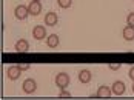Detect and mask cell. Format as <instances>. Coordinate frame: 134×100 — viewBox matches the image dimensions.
Masks as SVG:
<instances>
[{
    "instance_id": "6da1fadb",
    "label": "cell",
    "mask_w": 134,
    "mask_h": 100,
    "mask_svg": "<svg viewBox=\"0 0 134 100\" xmlns=\"http://www.w3.org/2000/svg\"><path fill=\"white\" fill-rule=\"evenodd\" d=\"M55 85L59 86L60 89H65L69 85V75H68L66 72H59L55 75Z\"/></svg>"
},
{
    "instance_id": "7a4b0ae2",
    "label": "cell",
    "mask_w": 134,
    "mask_h": 100,
    "mask_svg": "<svg viewBox=\"0 0 134 100\" xmlns=\"http://www.w3.org/2000/svg\"><path fill=\"white\" fill-rule=\"evenodd\" d=\"M29 14V9H28V6L25 5H19V6H15V9H14V15H15V19H19V20H25Z\"/></svg>"
},
{
    "instance_id": "3957f363",
    "label": "cell",
    "mask_w": 134,
    "mask_h": 100,
    "mask_svg": "<svg viewBox=\"0 0 134 100\" xmlns=\"http://www.w3.org/2000/svg\"><path fill=\"white\" fill-rule=\"evenodd\" d=\"M28 9H29V14H31V15H39L42 13L40 0H31V2H29V5H28Z\"/></svg>"
},
{
    "instance_id": "277c9868",
    "label": "cell",
    "mask_w": 134,
    "mask_h": 100,
    "mask_svg": "<svg viewBox=\"0 0 134 100\" xmlns=\"http://www.w3.org/2000/svg\"><path fill=\"white\" fill-rule=\"evenodd\" d=\"M20 74H22V69H20L19 65H17V66H9V68L6 69V77H8L9 80H17V79L20 77Z\"/></svg>"
},
{
    "instance_id": "5b68a950",
    "label": "cell",
    "mask_w": 134,
    "mask_h": 100,
    "mask_svg": "<svg viewBox=\"0 0 134 100\" xmlns=\"http://www.w3.org/2000/svg\"><path fill=\"white\" fill-rule=\"evenodd\" d=\"M22 86H23V91H25L26 94H32V92L37 89V83H36L34 79H26Z\"/></svg>"
},
{
    "instance_id": "8992f818",
    "label": "cell",
    "mask_w": 134,
    "mask_h": 100,
    "mask_svg": "<svg viewBox=\"0 0 134 100\" xmlns=\"http://www.w3.org/2000/svg\"><path fill=\"white\" fill-rule=\"evenodd\" d=\"M32 37L36 40H43V37H46V29L43 28L42 25L34 26V29H32Z\"/></svg>"
},
{
    "instance_id": "52a82bcc",
    "label": "cell",
    "mask_w": 134,
    "mask_h": 100,
    "mask_svg": "<svg viewBox=\"0 0 134 100\" xmlns=\"http://www.w3.org/2000/svg\"><path fill=\"white\" fill-rule=\"evenodd\" d=\"M111 89H113V94H114V96H123L126 88H125V83H123V82L117 80V82L113 83V88H111Z\"/></svg>"
},
{
    "instance_id": "ba28073f",
    "label": "cell",
    "mask_w": 134,
    "mask_h": 100,
    "mask_svg": "<svg viewBox=\"0 0 134 100\" xmlns=\"http://www.w3.org/2000/svg\"><path fill=\"white\" fill-rule=\"evenodd\" d=\"M111 94H113V89H109V88H108V86H105V85H100V86H99V89H97L96 97H100V99H108V97H111Z\"/></svg>"
},
{
    "instance_id": "9c48e42d",
    "label": "cell",
    "mask_w": 134,
    "mask_h": 100,
    "mask_svg": "<svg viewBox=\"0 0 134 100\" xmlns=\"http://www.w3.org/2000/svg\"><path fill=\"white\" fill-rule=\"evenodd\" d=\"M57 22H59V17L55 13H46L45 15V25H48V26H55L57 25Z\"/></svg>"
},
{
    "instance_id": "30bf717a",
    "label": "cell",
    "mask_w": 134,
    "mask_h": 100,
    "mask_svg": "<svg viewBox=\"0 0 134 100\" xmlns=\"http://www.w3.org/2000/svg\"><path fill=\"white\" fill-rule=\"evenodd\" d=\"M91 79H93L91 71H88V69H82V71L79 72V80H80V83H90Z\"/></svg>"
},
{
    "instance_id": "8fae6325",
    "label": "cell",
    "mask_w": 134,
    "mask_h": 100,
    "mask_svg": "<svg viewBox=\"0 0 134 100\" xmlns=\"http://www.w3.org/2000/svg\"><path fill=\"white\" fill-rule=\"evenodd\" d=\"M122 36H123V39L125 40H134V26H130V25H126L123 31H122Z\"/></svg>"
},
{
    "instance_id": "7c38bea8",
    "label": "cell",
    "mask_w": 134,
    "mask_h": 100,
    "mask_svg": "<svg viewBox=\"0 0 134 100\" xmlns=\"http://www.w3.org/2000/svg\"><path fill=\"white\" fill-rule=\"evenodd\" d=\"M14 48H15V51H17V52H25V51L29 49V43H28L25 39H20L19 42L15 43V46H14Z\"/></svg>"
},
{
    "instance_id": "4fadbf2b",
    "label": "cell",
    "mask_w": 134,
    "mask_h": 100,
    "mask_svg": "<svg viewBox=\"0 0 134 100\" xmlns=\"http://www.w3.org/2000/svg\"><path fill=\"white\" fill-rule=\"evenodd\" d=\"M59 36H55V34H51V36H48L46 37V45L49 46V48H57L59 46Z\"/></svg>"
},
{
    "instance_id": "5bb4252c",
    "label": "cell",
    "mask_w": 134,
    "mask_h": 100,
    "mask_svg": "<svg viewBox=\"0 0 134 100\" xmlns=\"http://www.w3.org/2000/svg\"><path fill=\"white\" fill-rule=\"evenodd\" d=\"M57 3H59V6H60V8L66 9V8H69V6H71L72 0H57Z\"/></svg>"
},
{
    "instance_id": "9a60e30c",
    "label": "cell",
    "mask_w": 134,
    "mask_h": 100,
    "mask_svg": "<svg viewBox=\"0 0 134 100\" xmlns=\"http://www.w3.org/2000/svg\"><path fill=\"white\" fill-rule=\"evenodd\" d=\"M126 25L134 26V13H130L128 14V17H126Z\"/></svg>"
},
{
    "instance_id": "2e32d148",
    "label": "cell",
    "mask_w": 134,
    "mask_h": 100,
    "mask_svg": "<svg viewBox=\"0 0 134 100\" xmlns=\"http://www.w3.org/2000/svg\"><path fill=\"white\" fill-rule=\"evenodd\" d=\"M120 63H109V65H108V68H109V69H113V71H117V69H120Z\"/></svg>"
},
{
    "instance_id": "e0dca14e",
    "label": "cell",
    "mask_w": 134,
    "mask_h": 100,
    "mask_svg": "<svg viewBox=\"0 0 134 100\" xmlns=\"http://www.w3.org/2000/svg\"><path fill=\"white\" fill-rule=\"evenodd\" d=\"M59 96H60V97H69V96H71V92H69V91H66V89H62Z\"/></svg>"
},
{
    "instance_id": "ac0fdd59",
    "label": "cell",
    "mask_w": 134,
    "mask_h": 100,
    "mask_svg": "<svg viewBox=\"0 0 134 100\" xmlns=\"http://www.w3.org/2000/svg\"><path fill=\"white\" fill-rule=\"evenodd\" d=\"M19 66H20V69H22V71H26L28 68H29V65H28V63H19Z\"/></svg>"
},
{
    "instance_id": "d6986e66",
    "label": "cell",
    "mask_w": 134,
    "mask_h": 100,
    "mask_svg": "<svg viewBox=\"0 0 134 100\" xmlns=\"http://www.w3.org/2000/svg\"><path fill=\"white\" fill-rule=\"evenodd\" d=\"M128 75H130V79H131V80L134 82V66L131 68V69H130V72H128Z\"/></svg>"
},
{
    "instance_id": "ffe728a7",
    "label": "cell",
    "mask_w": 134,
    "mask_h": 100,
    "mask_svg": "<svg viewBox=\"0 0 134 100\" xmlns=\"http://www.w3.org/2000/svg\"><path fill=\"white\" fill-rule=\"evenodd\" d=\"M133 92H134V83H133Z\"/></svg>"
}]
</instances>
